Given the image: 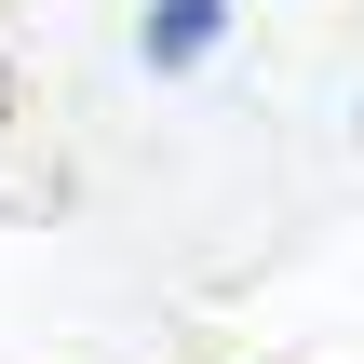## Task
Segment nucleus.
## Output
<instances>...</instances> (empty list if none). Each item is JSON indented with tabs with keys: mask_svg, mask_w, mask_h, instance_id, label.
<instances>
[{
	"mask_svg": "<svg viewBox=\"0 0 364 364\" xmlns=\"http://www.w3.org/2000/svg\"><path fill=\"white\" fill-rule=\"evenodd\" d=\"M216 41H230V0H149V14H135V54H149V81H189V68H216Z\"/></svg>",
	"mask_w": 364,
	"mask_h": 364,
	"instance_id": "f257e3e1",
	"label": "nucleus"
}]
</instances>
